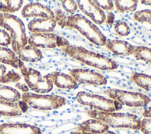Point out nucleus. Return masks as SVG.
<instances>
[{
  "label": "nucleus",
  "mask_w": 151,
  "mask_h": 134,
  "mask_svg": "<svg viewBox=\"0 0 151 134\" xmlns=\"http://www.w3.org/2000/svg\"><path fill=\"white\" fill-rule=\"evenodd\" d=\"M22 0H5L0 1V12L13 13L18 11L22 6Z\"/></svg>",
  "instance_id": "23"
},
{
  "label": "nucleus",
  "mask_w": 151,
  "mask_h": 134,
  "mask_svg": "<svg viewBox=\"0 0 151 134\" xmlns=\"http://www.w3.org/2000/svg\"><path fill=\"white\" fill-rule=\"evenodd\" d=\"M57 45L69 57L89 66L102 70H112L118 67L117 63L111 58L83 47L71 45L62 37L57 35Z\"/></svg>",
  "instance_id": "1"
},
{
  "label": "nucleus",
  "mask_w": 151,
  "mask_h": 134,
  "mask_svg": "<svg viewBox=\"0 0 151 134\" xmlns=\"http://www.w3.org/2000/svg\"><path fill=\"white\" fill-rule=\"evenodd\" d=\"M70 134H117L114 133V132L108 130L107 132L103 133H88V132H77V131H73L70 133Z\"/></svg>",
  "instance_id": "33"
},
{
  "label": "nucleus",
  "mask_w": 151,
  "mask_h": 134,
  "mask_svg": "<svg viewBox=\"0 0 151 134\" xmlns=\"http://www.w3.org/2000/svg\"><path fill=\"white\" fill-rule=\"evenodd\" d=\"M11 43L9 34L4 30L0 28V46L8 47Z\"/></svg>",
  "instance_id": "31"
},
{
  "label": "nucleus",
  "mask_w": 151,
  "mask_h": 134,
  "mask_svg": "<svg viewBox=\"0 0 151 134\" xmlns=\"http://www.w3.org/2000/svg\"><path fill=\"white\" fill-rule=\"evenodd\" d=\"M0 27L9 34L12 50L14 52L28 43L25 25L17 16L0 12Z\"/></svg>",
  "instance_id": "4"
},
{
  "label": "nucleus",
  "mask_w": 151,
  "mask_h": 134,
  "mask_svg": "<svg viewBox=\"0 0 151 134\" xmlns=\"http://www.w3.org/2000/svg\"><path fill=\"white\" fill-rule=\"evenodd\" d=\"M22 102L32 108L41 110H51L58 109L66 104L65 97L58 95L41 94L24 92L21 95Z\"/></svg>",
  "instance_id": "6"
},
{
  "label": "nucleus",
  "mask_w": 151,
  "mask_h": 134,
  "mask_svg": "<svg viewBox=\"0 0 151 134\" xmlns=\"http://www.w3.org/2000/svg\"><path fill=\"white\" fill-rule=\"evenodd\" d=\"M53 84L64 89H73L77 85V82L70 74L58 71H53L47 74Z\"/></svg>",
  "instance_id": "17"
},
{
  "label": "nucleus",
  "mask_w": 151,
  "mask_h": 134,
  "mask_svg": "<svg viewBox=\"0 0 151 134\" xmlns=\"http://www.w3.org/2000/svg\"><path fill=\"white\" fill-rule=\"evenodd\" d=\"M140 130L144 134H151V118L144 117L140 120Z\"/></svg>",
  "instance_id": "30"
},
{
  "label": "nucleus",
  "mask_w": 151,
  "mask_h": 134,
  "mask_svg": "<svg viewBox=\"0 0 151 134\" xmlns=\"http://www.w3.org/2000/svg\"><path fill=\"white\" fill-rule=\"evenodd\" d=\"M110 127L104 122L94 119L85 120L76 128V131L91 133H103L107 132Z\"/></svg>",
  "instance_id": "16"
},
{
  "label": "nucleus",
  "mask_w": 151,
  "mask_h": 134,
  "mask_svg": "<svg viewBox=\"0 0 151 134\" xmlns=\"http://www.w3.org/2000/svg\"><path fill=\"white\" fill-rule=\"evenodd\" d=\"M142 116L145 118H151V107H148L143 110Z\"/></svg>",
  "instance_id": "32"
},
{
  "label": "nucleus",
  "mask_w": 151,
  "mask_h": 134,
  "mask_svg": "<svg viewBox=\"0 0 151 134\" xmlns=\"http://www.w3.org/2000/svg\"><path fill=\"white\" fill-rule=\"evenodd\" d=\"M18 58L27 62H37L42 58L41 51L31 45H26L14 52Z\"/></svg>",
  "instance_id": "18"
},
{
  "label": "nucleus",
  "mask_w": 151,
  "mask_h": 134,
  "mask_svg": "<svg viewBox=\"0 0 151 134\" xmlns=\"http://www.w3.org/2000/svg\"><path fill=\"white\" fill-rule=\"evenodd\" d=\"M63 8L68 13H74L78 9V5L76 1L74 0H64L61 1Z\"/></svg>",
  "instance_id": "28"
},
{
  "label": "nucleus",
  "mask_w": 151,
  "mask_h": 134,
  "mask_svg": "<svg viewBox=\"0 0 151 134\" xmlns=\"http://www.w3.org/2000/svg\"><path fill=\"white\" fill-rule=\"evenodd\" d=\"M16 87H18L19 89H20L21 91L24 92H28V87L26 86L25 84H21V83H17L16 84Z\"/></svg>",
  "instance_id": "34"
},
{
  "label": "nucleus",
  "mask_w": 151,
  "mask_h": 134,
  "mask_svg": "<svg viewBox=\"0 0 151 134\" xmlns=\"http://www.w3.org/2000/svg\"><path fill=\"white\" fill-rule=\"evenodd\" d=\"M70 75L77 82L82 84L101 86L105 85L107 83V79L103 74L86 68H73L70 70Z\"/></svg>",
  "instance_id": "9"
},
{
  "label": "nucleus",
  "mask_w": 151,
  "mask_h": 134,
  "mask_svg": "<svg viewBox=\"0 0 151 134\" xmlns=\"http://www.w3.org/2000/svg\"><path fill=\"white\" fill-rule=\"evenodd\" d=\"M21 15L24 18H55L54 12L48 7L40 2H31L25 5L22 9Z\"/></svg>",
  "instance_id": "11"
},
{
  "label": "nucleus",
  "mask_w": 151,
  "mask_h": 134,
  "mask_svg": "<svg viewBox=\"0 0 151 134\" xmlns=\"http://www.w3.org/2000/svg\"><path fill=\"white\" fill-rule=\"evenodd\" d=\"M114 30L120 36H126L130 33L129 26L123 21H119L115 24Z\"/></svg>",
  "instance_id": "27"
},
{
  "label": "nucleus",
  "mask_w": 151,
  "mask_h": 134,
  "mask_svg": "<svg viewBox=\"0 0 151 134\" xmlns=\"http://www.w3.org/2000/svg\"><path fill=\"white\" fill-rule=\"evenodd\" d=\"M57 35L52 32L32 33L28 39L29 45L37 48H55L57 45Z\"/></svg>",
  "instance_id": "13"
},
{
  "label": "nucleus",
  "mask_w": 151,
  "mask_h": 134,
  "mask_svg": "<svg viewBox=\"0 0 151 134\" xmlns=\"http://www.w3.org/2000/svg\"><path fill=\"white\" fill-rule=\"evenodd\" d=\"M133 18L137 22L151 23V9H147L136 11L133 14Z\"/></svg>",
  "instance_id": "26"
},
{
  "label": "nucleus",
  "mask_w": 151,
  "mask_h": 134,
  "mask_svg": "<svg viewBox=\"0 0 151 134\" xmlns=\"http://www.w3.org/2000/svg\"><path fill=\"white\" fill-rule=\"evenodd\" d=\"M105 46L111 52L118 55H133L134 47L129 43L119 40L107 39Z\"/></svg>",
  "instance_id": "15"
},
{
  "label": "nucleus",
  "mask_w": 151,
  "mask_h": 134,
  "mask_svg": "<svg viewBox=\"0 0 151 134\" xmlns=\"http://www.w3.org/2000/svg\"><path fill=\"white\" fill-rule=\"evenodd\" d=\"M57 24L61 27H70L78 30L83 35L95 45L104 46L106 37L101 32L96 24L81 14L65 15L61 9L54 12Z\"/></svg>",
  "instance_id": "2"
},
{
  "label": "nucleus",
  "mask_w": 151,
  "mask_h": 134,
  "mask_svg": "<svg viewBox=\"0 0 151 134\" xmlns=\"http://www.w3.org/2000/svg\"><path fill=\"white\" fill-rule=\"evenodd\" d=\"M86 113L92 119L104 122L110 128L140 130V119L133 114L105 112L95 109H88L86 111Z\"/></svg>",
  "instance_id": "3"
},
{
  "label": "nucleus",
  "mask_w": 151,
  "mask_h": 134,
  "mask_svg": "<svg viewBox=\"0 0 151 134\" xmlns=\"http://www.w3.org/2000/svg\"><path fill=\"white\" fill-rule=\"evenodd\" d=\"M137 0H116L114 4L116 8L120 12L127 11H134L137 8Z\"/></svg>",
  "instance_id": "24"
},
{
  "label": "nucleus",
  "mask_w": 151,
  "mask_h": 134,
  "mask_svg": "<svg viewBox=\"0 0 151 134\" xmlns=\"http://www.w3.org/2000/svg\"><path fill=\"white\" fill-rule=\"evenodd\" d=\"M106 93L109 99L119 102L122 105L129 107H144L151 102V99L148 96L139 92L108 89L106 90Z\"/></svg>",
  "instance_id": "8"
},
{
  "label": "nucleus",
  "mask_w": 151,
  "mask_h": 134,
  "mask_svg": "<svg viewBox=\"0 0 151 134\" xmlns=\"http://www.w3.org/2000/svg\"><path fill=\"white\" fill-rule=\"evenodd\" d=\"M76 2L78 8L96 24L100 25L106 22L104 12L94 4L93 0H77Z\"/></svg>",
  "instance_id": "10"
},
{
  "label": "nucleus",
  "mask_w": 151,
  "mask_h": 134,
  "mask_svg": "<svg viewBox=\"0 0 151 134\" xmlns=\"http://www.w3.org/2000/svg\"><path fill=\"white\" fill-rule=\"evenodd\" d=\"M0 134H42L40 128L24 123L0 125Z\"/></svg>",
  "instance_id": "12"
},
{
  "label": "nucleus",
  "mask_w": 151,
  "mask_h": 134,
  "mask_svg": "<svg viewBox=\"0 0 151 134\" xmlns=\"http://www.w3.org/2000/svg\"><path fill=\"white\" fill-rule=\"evenodd\" d=\"M130 79L139 87L151 91V76L140 73H133L130 76Z\"/></svg>",
  "instance_id": "22"
},
{
  "label": "nucleus",
  "mask_w": 151,
  "mask_h": 134,
  "mask_svg": "<svg viewBox=\"0 0 151 134\" xmlns=\"http://www.w3.org/2000/svg\"><path fill=\"white\" fill-rule=\"evenodd\" d=\"M93 2L102 10L111 11L114 9V4L111 0H93Z\"/></svg>",
  "instance_id": "29"
},
{
  "label": "nucleus",
  "mask_w": 151,
  "mask_h": 134,
  "mask_svg": "<svg viewBox=\"0 0 151 134\" xmlns=\"http://www.w3.org/2000/svg\"><path fill=\"white\" fill-rule=\"evenodd\" d=\"M0 63L18 68V58L15 53L8 48L0 46Z\"/></svg>",
  "instance_id": "21"
},
{
  "label": "nucleus",
  "mask_w": 151,
  "mask_h": 134,
  "mask_svg": "<svg viewBox=\"0 0 151 134\" xmlns=\"http://www.w3.org/2000/svg\"><path fill=\"white\" fill-rule=\"evenodd\" d=\"M76 99L83 106L101 112H114L122 109V104L116 100L84 91H79L77 94Z\"/></svg>",
  "instance_id": "7"
},
{
  "label": "nucleus",
  "mask_w": 151,
  "mask_h": 134,
  "mask_svg": "<svg viewBox=\"0 0 151 134\" xmlns=\"http://www.w3.org/2000/svg\"><path fill=\"white\" fill-rule=\"evenodd\" d=\"M21 99L20 93L11 87L0 84V99L8 102H18Z\"/></svg>",
  "instance_id": "20"
},
{
  "label": "nucleus",
  "mask_w": 151,
  "mask_h": 134,
  "mask_svg": "<svg viewBox=\"0 0 151 134\" xmlns=\"http://www.w3.org/2000/svg\"><path fill=\"white\" fill-rule=\"evenodd\" d=\"M133 55L139 60L151 63V48L139 45L134 47Z\"/></svg>",
  "instance_id": "25"
},
{
  "label": "nucleus",
  "mask_w": 151,
  "mask_h": 134,
  "mask_svg": "<svg viewBox=\"0 0 151 134\" xmlns=\"http://www.w3.org/2000/svg\"><path fill=\"white\" fill-rule=\"evenodd\" d=\"M142 4L147 5H150L151 6V0H145V1H141Z\"/></svg>",
  "instance_id": "35"
},
{
  "label": "nucleus",
  "mask_w": 151,
  "mask_h": 134,
  "mask_svg": "<svg viewBox=\"0 0 151 134\" xmlns=\"http://www.w3.org/2000/svg\"><path fill=\"white\" fill-rule=\"evenodd\" d=\"M22 109L18 102H8L0 99V115L5 116H16L21 115Z\"/></svg>",
  "instance_id": "19"
},
{
  "label": "nucleus",
  "mask_w": 151,
  "mask_h": 134,
  "mask_svg": "<svg viewBox=\"0 0 151 134\" xmlns=\"http://www.w3.org/2000/svg\"><path fill=\"white\" fill-rule=\"evenodd\" d=\"M18 67L27 86L31 90L36 93L42 94L52 90L53 83L47 74L42 76L39 71L25 66L23 61L19 58H18Z\"/></svg>",
  "instance_id": "5"
},
{
  "label": "nucleus",
  "mask_w": 151,
  "mask_h": 134,
  "mask_svg": "<svg viewBox=\"0 0 151 134\" xmlns=\"http://www.w3.org/2000/svg\"><path fill=\"white\" fill-rule=\"evenodd\" d=\"M55 18H37L31 20L28 24V28L32 33H51L56 26Z\"/></svg>",
  "instance_id": "14"
}]
</instances>
